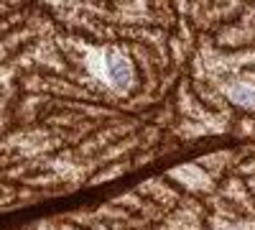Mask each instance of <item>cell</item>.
<instances>
[{"instance_id":"1","label":"cell","mask_w":255,"mask_h":230,"mask_svg":"<svg viewBox=\"0 0 255 230\" xmlns=\"http://www.w3.org/2000/svg\"><path fill=\"white\" fill-rule=\"evenodd\" d=\"M108 77L113 82V87L125 92L128 87L133 85V69L128 64V59H123L120 54H108Z\"/></svg>"},{"instance_id":"2","label":"cell","mask_w":255,"mask_h":230,"mask_svg":"<svg viewBox=\"0 0 255 230\" xmlns=\"http://www.w3.org/2000/svg\"><path fill=\"white\" fill-rule=\"evenodd\" d=\"M230 97L235 100L238 105L253 108V105H255V87H248V85H235V87H230Z\"/></svg>"}]
</instances>
